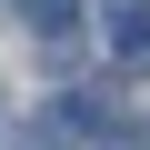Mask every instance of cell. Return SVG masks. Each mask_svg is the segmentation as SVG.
I'll return each mask as SVG.
<instances>
[{"label": "cell", "instance_id": "cell-2", "mask_svg": "<svg viewBox=\"0 0 150 150\" xmlns=\"http://www.w3.org/2000/svg\"><path fill=\"white\" fill-rule=\"evenodd\" d=\"M20 20H30V30H40V40H60V30H70V20H80V0H20Z\"/></svg>", "mask_w": 150, "mask_h": 150}, {"label": "cell", "instance_id": "cell-1", "mask_svg": "<svg viewBox=\"0 0 150 150\" xmlns=\"http://www.w3.org/2000/svg\"><path fill=\"white\" fill-rule=\"evenodd\" d=\"M110 50H120L130 70L150 60V0H110Z\"/></svg>", "mask_w": 150, "mask_h": 150}]
</instances>
